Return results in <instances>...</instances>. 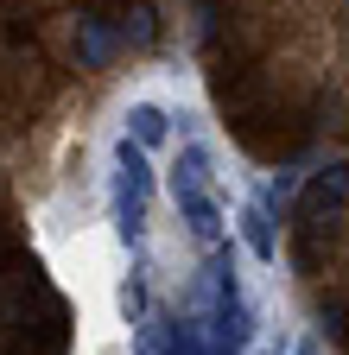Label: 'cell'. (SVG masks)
<instances>
[{
    "label": "cell",
    "mask_w": 349,
    "mask_h": 355,
    "mask_svg": "<svg viewBox=\"0 0 349 355\" xmlns=\"http://www.w3.org/2000/svg\"><path fill=\"white\" fill-rule=\"evenodd\" d=\"M178 216H185V229H191L203 248L223 241V203H216L210 191H178Z\"/></svg>",
    "instance_id": "4"
},
{
    "label": "cell",
    "mask_w": 349,
    "mask_h": 355,
    "mask_svg": "<svg viewBox=\"0 0 349 355\" xmlns=\"http://www.w3.org/2000/svg\"><path fill=\"white\" fill-rule=\"evenodd\" d=\"M210 178H216V153L203 140L178 146V159H171V197L178 191H210Z\"/></svg>",
    "instance_id": "5"
},
{
    "label": "cell",
    "mask_w": 349,
    "mask_h": 355,
    "mask_svg": "<svg viewBox=\"0 0 349 355\" xmlns=\"http://www.w3.org/2000/svg\"><path fill=\"white\" fill-rule=\"evenodd\" d=\"M349 203V165H324L312 184H305V216H330Z\"/></svg>",
    "instance_id": "6"
},
{
    "label": "cell",
    "mask_w": 349,
    "mask_h": 355,
    "mask_svg": "<svg viewBox=\"0 0 349 355\" xmlns=\"http://www.w3.org/2000/svg\"><path fill=\"white\" fill-rule=\"evenodd\" d=\"M114 32H121V44H153L159 38V7L153 0H127V13L114 19Z\"/></svg>",
    "instance_id": "8"
},
{
    "label": "cell",
    "mask_w": 349,
    "mask_h": 355,
    "mask_svg": "<svg viewBox=\"0 0 349 355\" xmlns=\"http://www.w3.org/2000/svg\"><path fill=\"white\" fill-rule=\"evenodd\" d=\"M298 197V171H273L267 178V191H260L254 203H267V209H280V203H292Z\"/></svg>",
    "instance_id": "10"
},
{
    "label": "cell",
    "mask_w": 349,
    "mask_h": 355,
    "mask_svg": "<svg viewBox=\"0 0 349 355\" xmlns=\"http://www.w3.org/2000/svg\"><path fill=\"white\" fill-rule=\"evenodd\" d=\"M146 197H153V165L134 140H121L114 146V229H121V241L146 235Z\"/></svg>",
    "instance_id": "1"
},
{
    "label": "cell",
    "mask_w": 349,
    "mask_h": 355,
    "mask_svg": "<svg viewBox=\"0 0 349 355\" xmlns=\"http://www.w3.org/2000/svg\"><path fill=\"white\" fill-rule=\"evenodd\" d=\"M235 229H241V241H248L254 260H280V229H273V209L267 203H241L235 209Z\"/></svg>",
    "instance_id": "3"
},
{
    "label": "cell",
    "mask_w": 349,
    "mask_h": 355,
    "mask_svg": "<svg viewBox=\"0 0 349 355\" xmlns=\"http://www.w3.org/2000/svg\"><path fill=\"white\" fill-rule=\"evenodd\" d=\"M121 121H127L121 140H134L140 153H146V146H159L165 133H171V114H165L159 102H127V114H121Z\"/></svg>",
    "instance_id": "7"
},
{
    "label": "cell",
    "mask_w": 349,
    "mask_h": 355,
    "mask_svg": "<svg viewBox=\"0 0 349 355\" xmlns=\"http://www.w3.org/2000/svg\"><path fill=\"white\" fill-rule=\"evenodd\" d=\"M13 260V235H0V266H7Z\"/></svg>",
    "instance_id": "11"
},
{
    "label": "cell",
    "mask_w": 349,
    "mask_h": 355,
    "mask_svg": "<svg viewBox=\"0 0 349 355\" xmlns=\"http://www.w3.org/2000/svg\"><path fill=\"white\" fill-rule=\"evenodd\" d=\"M292 355H324V349H318V343H298V349H292Z\"/></svg>",
    "instance_id": "12"
},
{
    "label": "cell",
    "mask_w": 349,
    "mask_h": 355,
    "mask_svg": "<svg viewBox=\"0 0 349 355\" xmlns=\"http://www.w3.org/2000/svg\"><path fill=\"white\" fill-rule=\"evenodd\" d=\"M318 330H324L330 343H349V304H343V298H324V304H318Z\"/></svg>",
    "instance_id": "9"
},
{
    "label": "cell",
    "mask_w": 349,
    "mask_h": 355,
    "mask_svg": "<svg viewBox=\"0 0 349 355\" xmlns=\"http://www.w3.org/2000/svg\"><path fill=\"white\" fill-rule=\"evenodd\" d=\"M70 44H76V64H83V70H102V64L121 51V32H114V19H102V13H76Z\"/></svg>",
    "instance_id": "2"
}]
</instances>
